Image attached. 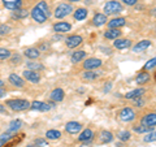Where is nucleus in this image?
<instances>
[{
	"label": "nucleus",
	"mask_w": 156,
	"mask_h": 147,
	"mask_svg": "<svg viewBox=\"0 0 156 147\" xmlns=\"http://www.w3.org/2000/svg\"><path fill=\"white\" fill-rule=\"evenodd\" d=\"M30 104L31 103L26 99H9L5 102V106L14 112L26 111V109L30 108Z\"/></svg>",
	"instance_id": "obj_1"
},
{
	"label": "nucleus",
	"mask_w": 156,
	"mask_h": 147,
	"mask_svg": "<svg viewBox=\"0 0 156 147\" xmlns=\"http://www.w3.org/2000/svg\"><path fill=\"white\" fill-rule=\"evenodd\" d=\"M124 11L122 4L117 0H109L104 4V14H117Z\"/></svg>",
	"instance_id": "obj_2"
},
{
	"label": "nucleus",
	"mask_w": 156,
	"mask_h": 147,
	"mask_svg": "<svg viewBox=\"0 0 156 147\" xmlns=\"http://www.w3.org/2000/svg\"><path fill=\"white\" fill-rule=\"evenodd\" d=\"M72 11H73V7L70 5V4L61 3V4H58V5L55 8L53 16H55L56 18H64L66 16H69V14L72 13Z\"/></svg>",
	"instance_id": "obj_3"
},
{
	"label": "nucleus",
	"mask_w": 156,
	"mask_h": 147,
	"mask_svg": "<svg viewBox=\"0 0 156 147\" xmlns=\"http://www.w3.org/2000/svg\"><path fill=\"white\" fill-rule=\"evenodd\" d=\"M103 65V61L98 57H89L86 59L83 63V69L85 70H96L98 68H100Z\"/></svg>",
	"instance_id": "obj_4"
},
{
	"label": "nucleus",
	"mask_w": 156,
	"mask_h": 147,
	"mask_svg": "<svg viewBox=\"0 0 156 147\" xmlns=\"http://www.w3.org/2000/svg\"><path fill=\"white\" fill-rule=\"evenodd\" d=\"M30 16H31V18H33L37 23H44L47 20H48V17H47L46 14L43 13L37 5H34V7H33L31 12H30Z\"/></svg>",
	"instance_id": "obj_5"
},
{
	"label": "nucleus",
	"mask_w": 156,
	"mask_h": 147,
	"mask_svg": "<svg viewBox=\"0 0 156 147\" xmlns=\"http://www.w3.org/2000/svg\"><path fill=\"white\" fill-rule=\"evenodd\" d=\"M22 77L25 78L26 81L31 82V83H39L41 82V74H39V72H35V70L25 69L22 72Z\"/></svg>",
	"instance_id": "obj_6"
},
{
	"label": "nucleus",
	"mask_w": 156,
	"mask_h": 147,
	"mask_svg": "<svg viewBox=\"0 0 156 147\" xmlns=\"http://www.w3.org/2000/svg\"><path fill=\"white\" fill-rule=\"evenodd\" d=\"M135 119V112L133 108L130 107H125L120 111V120L124 121V122H129V121H133Z\"/></svg>",
	"instance_id": "obj_7"
},
{
	"label": "nucleus",
	"mask_w": 156,
	"mask_h": 147,
	"mask_svg": "<svg viewBox=\"0 0 156 147\" xmlns=\"http://www.w3.org/2000/svg\"><path fill=\"white\" fill-rule=\"evenodd\" d=\"M82 130V124L78 121H69L65 124V131L69 134H78Z\"/></svg>",
	"instance_id": "obj_8"
},
{
	"label": "nucleus",
	"mask_w": 156,
	"mask_h": 147,
	"mask_svg": "<svg viewBox=\"0 0 156 147\" xmlns=\"http://www.w3.org/2000/svg\"><path fill=\"white\" fill-rule=\"evenodd\" d=\"M8 82L11 83L12 86L17 87V89H22L23 86H25V81H23V78L21 76L16 74V73H11L8 77Z\"/></svg>",
	"instance_id": "obj_9"
},
{
	"label": "nucleus",
	"mask_w": 156,
	"mask_h": 147,
	"mask_svg": "<svg viewBox=\"0 0 156 147\" xmlns=\"http://www.w3.org/2000/svg\"><path fill=\"white\" fill-rule=\"evenodd\" d=\"M82 42H83V38H82L81 35H77V34H74V35H69L65 39V45L68 46V48H76L80 45H82Z\"/></svg>",
	"instance_id": "obj_10"
},
{
	"label": "nucleus",
	"mask_w": 156,
	"mask_h": 147,
	"mask_svg": "<svg viewBox=\"0 0 156 147\" xmlns=\"http://www.w3.org/2000/svg\"><path fill=\"white\" fill-rule=\"evenodd\" d=\"M30 108L33 111H39V112H47L51 109L50 103H44V102H39V100H34L30 104Z\"/></svg>",
	"instance_id": "obj_11"
},
{
	"label": "nucleus",
	"mask_w": 156,
	"mask_h": 147,
	"mask_svg": "<svg viewBox=\"0 0 156 147\" xmlns=\"http://www.w3.org/2000/svg\"><path fill=\"white\" fill-rule=\"evenodd\" d=\"M72 25L69 22H65V21H60V22H56L53 25V31L58 33V34H65L68 31H70Z\"/></svg>",
	"instance_id": "obj_12"
},
{
	"label": "nucleus",
	"mask_w": 156,
	"mask_h": 147,
	"mask_svg": "<svg viewBox=\"0 0 156 147\" xmlns=\"http://www.w3.org/2000/svg\"><path fill=\"white\" fill-rule=\"evenodd\" d=\"M94 138V131L92 129H85V130H81V134L78 135V141L81 142V143H89V142L92 141Z\"/></svg>",
	"instance_id": "obj_13"
},
{
	"label": "nucleus",
	"mask_w": 156,
	"mask_h": 147,
	"mask_svg": "<svg viewBox=\"0 0 156 147\" xmlns=\"http://www.w3.org/2000/svg\"><path fill=\"white\" fill-rule=\"evenodd\" d=\"M140 124L146 125V126H152V128H155L156 126V112H150V113L144 115L142 117Z\"/></svg>",
	"instance_id": "obj_14"
},
{
	"label": "nucleus",
	"mask_w": 156,
	"mask_h": 147,
	"mask_svg": "<svg viewBox=\"0 0 156 147\" xmlns=\"http://www.w3.org/2000/svg\"><path fill=\"white\" fill-rule=\"evenodd\" d=\"M64 98H65V92L62 89H60V87H57V89H53L51 91V94H50V99L52 102H55V103H60L64 100Z\"/></svg>",
	"instance_id": "obj_15"
},
{
	"label": "nucleus",
	"mask_w": 156,
	"mask_h": 147,
	"mask_svg": "<svg viewBox=\"0 0 156 147\" xmlns=\"http://www.w3.org/2000/svg\"><path fill=\"white\" fill-rule=\"evenodd\" d=\"M131 46V41L126 38H117L113 42V47L117 48V50H126Z\"/></svg>",
	"instance_id": "obj_16"
},
{
	"label": "nucleus",
	"mask_w": 156,
	"mask_h": 147,
	"mask_svg": "<svg viewBox=\"0 0 156 147\" xmlns=\"http://www.w3.org/2000/svg\"><path fill=\"white\" fill-rule=\"evenodd\" d=\"M107 22H108V18H107V14H104V13H96L95 16L92 17V25L96 27L103 26Z\"/></svg>",
	"instance_id": "obj_17"
},
{
	"label": "nucleus",
	"mask_w": 156,
	"mask_h": 147,
	"mask_svg": "<svg viewBox=\"0 0 156 147\" xmlns=\"http://www.w3.org/2000/svg\"><path fill=\"white\" fill-rule=\"evenodd\" d=\"M125 23H126V20L124 17H116L113 20H109L107 22V25H108V29H120L125 26Z\"/></svg>",
	"instance_id": "obj_18"
},
{
	"label": "nucleus",
	"mask_w": 156,
	"mask_h": 147,
	"mask_svg": "<svg viewBox=\"0 0 156 147\" xmlns=\"http://www.w3.org/2000/svg\"><path fill=\"white\" fill-rule=\"evenodd\" d=\"M23 55H25V57H27L29 60H37V59H39V56H41V51H39V48L29 47L23 51Z\"/></svg>",
	"instance_id": "obj_19"
},
{
	"label": "nucleus",
	"mask_w": 156,
	"mask_h": 147,
	"mask_svg": "<svg viewBox=\"0 0 156 147\" xmlns=\"http://www.w3.org/2000/svg\"><path fill=\"white\" fill-rule=\"evenodd\" d=\"M144 92H146V89H143V87H139V89H134V90H131V91H129V92H126V94H125V99L134 100V99H136V98H142Z\"/></svg>",
	"instance_id": "obj_20"
},
{
	"label": "nucleus",
	"mask_w": 156,
	"mask_h": 147,
	"mask_svg": "<svg viewBox=\"0 0 156 147\" xmlns=\"http://www.w3.org/2000/svg\"><path fill=\"white\" fill-rule=\"evenodd\" d=\"M101 76V72L98 70H85L82 73V80L85 81H95Z\"/></svg>",
	"instance_id": "obj_21"
},
{
	"label": "nucleus",
	"mask_w": 156,
	"mask_h": 147,
	"mask_svg": "<svg viewBox=\"0 0 156 147\" xmlns=\"http://www.w3.org/2000/svg\"><path fill=\"white\" fill-rule=\"evenodd\" d=\"M113 141V134H112V131L109 130H101L100 134H99V142L101 145H107L109 143V142Z\"/></svg>",
	"instance_id": "obj_22"
},
{
	"label": "nucleus",
	"mask_w": 156,
	"mask_h": 147,
	"mask_svg": "<svg viewBox=\"0 0 156 147\" xmlns=\"http://www.w3.org/2000/svg\"><path fill=\"white\" fill-rule=\"evenodd\" d=\"M29 11H26L25 8H18V9H14V11H12L11 13V17L14 18V20H23V18H26L29 16Z\"/></svg>",
	"instance_id": "obj_23"
},
{
	"label": "nucleus",
	"mask_w": 156,
	"mask_h": 147,
	"mask_svg": "<svg viewBox=\"0 0 156 147\" xmlns=\"http://www.w3.org/2000/svg\"><path fill=\"white\" fill-rule=\"evenodd\" d=\"M3 4L9 11H14L22 7V0H3Z\"/></svg>",
	"instance_id": "obj_24"
},
{
	"label": "nucleus",
	"mask_w": 156,
	"mask_h": 147,
	"mask_svg": "<svg viewBox=\"0 0 156 147\" xmlns=\"http://www.w3.org/2000/svg\"><path fill=\"white\" fill-rule=\"evenodd\" d=\"M87 16H89V12H87L86 8H77L74 13H73V17L77 21H83V20L87 18Z\"/></svg>",
	"instance_id": "obj_25"
},
{
	"label": "nucleus",
	"mask_w": 156,
	"mask_h": 147,
	"mask_svg": "<svg viewBox=\"0 0 156 147\" xmlns=\"http://www.w3.org/2000/svg\"><path fill=\"white\" fill-rule=\"evenodd\" d=\"M104 38L105 39H111V41H115L117 38H121V30L120 29H108L104 33Z\"/></svg>",
	"instance_id": "obj_26"
},
{
	"label": "nucleus",
	"mask_w": 156,
	"mask_h": 147,
	"mask_svg": "<svg viewBox=\"0 0 156 147\" xmlns=\"http://www.w3.org/2000/svg\"><path fill=\"white\" fill-rule=\"evenodd\" d=\"M22 125H23V122L22 120H13L9 122V125H8V129L7 131H11V133H17V131L22 128Z\"/></svg>",
	"instance_id": "obj_27"
},
{
	"label": "nucleus",
	"mask_w": 156,
	"mask_h": 147,
	"mask_svg": "<svg viewBox=\"0 0 156 147\" xmlns=\"http://www.w3.org/2000/svg\"><path fill=\"white\" fill-rule=\"evenodd\" d=\"M85 57H86V52L83 50H80V51H76V52L72 53L70 61L73 63V64H77V63H81Z\"/></svg>",
	"instance_id": "obj_28"
},
{
	"label": "nucleus",
	"mask_w": 156,
	"mask_h": 147,
	"mask_svg": "<svg viewBox=\"0 0 156 147\" xmlns=\"http://www.w3.org/2000/svg\"><path fill=\"white\" fill-rule=\"evenodd\" d=\"M150 46H151V41H148V39H144V41H140V42L136 43V45L133 47V51L134 52H142L144 50H147Z\"/></svg>",
	"instance_id": "obj_29"
},
{
	"label": "nucleus",
	"mask_w": 156,
	"mask_h": 147,
	"mask_svg": "<svg viewBox=\"0 0 156 147\" xmlns=\"http://www.w3.org/2000/svg\"><path fill=\"white\" fill-rule=\"evenodd\" d=\"M150 80H151L150 73L144 72V70L140 72V73H138V76L135 77V82L138 83V85H144V83H147Z\"/></svg>",
	"instance_id": "obj_30"
},
{
	"label": "nucleus",
	"mask_w": 156,
	"mask_h": 147,
	"mask_svg": "<svg viewBox=\"0 0 156 147\" xmlns=\"http://www.w3.org/2000/svg\"><path fill=\"white\" fill-rule=\"evenodd\" d=\"M26 69H30V70H35V72H41V70H44V65L42 63H38V61H34L30 60L26 63Z\"/></svg>",
	"instance_id": "obj_31"
},
{
	"label": "nucleus",
	"mask_w": 156,
	"mask_h": 147,
	"mask_svg": "<svg viewBox=\"0 0 156 147\" xmlns=\"http://www.w3.org/2000/svg\"><path fill=\"white\" fill-rule=\"evenodd\" d=\"M46 138L50 141H57L61 138V131L56 129H50L46 131Z\"/></svg>",
	"instance_id": "obj_32"
},
{
	"label": "nucleus",
	"mask_w": 156,
	"mask_h": 147,
	"mask_svg": "<svg viewBox=\"0 0 156 147\" xmlns=\"http://www.w3.org/2000/svg\"><path fill=\"white\" fill-rule=\"evenodd\" d=\"M16 133H11V131H5V133L0 134V147L2 146H5V143H8L12 138H14Z\"/></svg>",
	"instance_id": "obj_33"
},
{
	"label": "nucleus",
	"mask_w": 156,
	"mask_h": 147,
	"mask_svg": "<svg viewBox=\"0 0 156 147\" xmlns=\"http://www.w3.org/2000/svg\"><path fill=\"white\" fill-rule=\"evenodd\" d=\"M134 131L135 133H138V134H147V133H150V131H152L154 130V128L152 126H146V125H134Z\"/></svg>",
	"instance_id": "obj_34"
},
{
	"label": "nucleus",
	"mask_w": 156,
	"mask_h": 147,
	"mask_svg": "<svg viewBox=\"0 0 156 147\" xmlns=\"http://www.w3.org/2000/svg\"><path fill=\"white\" fill-rule=\"evenodd\" d=\"M37 7L41 9V11L46 14L47 17H50V14H51V12H50V5L47 4V2H44V0H41L38 4H37Z\"/></svg>",
	"instance_id": "obj_35"
},
{
	"label": "nucleus",
	"mask_w": 156,
	"mask_h": 147,
	"mask_svg": "<svg viewBox=\"0 0 156 147\" xmlns=\"http://www.w3.org/2000/svg\"><path fill=\"white\" fill-rule=\"evenodd\" d=\"M12 52L8 50V48H0V61H4V60H8L11 57Z\"/></svg>",
	"instance_id": "obj_36"
},
{
	"label": "nucleus",
	"mask_w": 156,
	"mask_h": 147,
	"mask_svg": "<svg viewBox=\"0 0 156 147\" xmlns=\"http://www.w3.org/2000/svg\"><path fill=\"white\" fill-rule=\"evenodd\" d=\"M8 60H9V63H11V64L18 65L22 61V57H21V55H20V53H14V55H11V57H9Z\"/></svg>",
	"instance_id": "obj_37"
},
{
	"label": "nucleus",
	"mask_w": 156,
	"mask_h": 147,
	"mask_svg": "<svg viewBox=\"0 0 156 147\" xmlns=\"http://www.w3.org/2000/svg\"><path fill=\"white\" fill-rule=\"evenodd\" d=\"M12 31V26L8 23H2L0 25V35H8Z\"/></svg>",
	"instance_id": "obj_38"
},
{
	"label": "nucleus",
	"mask_w": 156,
	"mask_h": 147,
	"mask_svg": "<svg viewBox=\"0 0 156 147\" xmlns=\"http://www.w3.org/2000/svg\"><path fill=\"white\" fill-rule=\"evenodd\" d=\"M117 137H119V139H120L121 142H126V141L130 139L131 134H130V131H128V130H122V131H120Z\"/></svg>",
	"instance_id": "obj_39"
},
{
	"label": "nucleus",
	"mask_w": 156,
	"mask_h": 147,
	"mask_svg": "<svg viewBox=\"0 0 156 147\" xmlns=\"http://www.w3.org/2000/svg\"><path fill=\"white\" fill-rule=\"evenodd\" d=\"M143 141L146 142V143H150V142H155V141H156V130H152V131H150V133H147V135H144Z\"/></svg>",
	"instance_id": "obj_40"
},
{
	"label": "nucleus",
	"mask_w": 156,
	"mask_h": 147,
	"mask_svg": "<svg viewBox=\"0 0 156 147\" xmlns=\"http://www.w3.org/2000/svg\"><path fill=\"white\" fill-rule=\"evenodd\" d=\"M156 66V57L151 59V60H148L147 63L144 64V70H150V69H154V68Z\"/></svg>",
	"instance_id": "obj_41"
},
{
	"label": "nucleus",
	"mask_w": 156,
	"mask_h": 147,
	"mask_svg": "<svg viewBox=\"0 0 156 147\" xmlns=\"http://www.w3.org/2000/svg\"><path fill=\"white\" fill-rule=\"evenodd\" d=\"M34 145H37L38 147H48V142L47 139L43 138H35L34 139Z\"/></svg>",
	"instance_id": "obj_42"
},
{
	"label": "nucleus",
	"mask_w": 156,
	"mask_h": 147,
	"mask_svg": "<svg viewBox=\"0 0 156 147\" xmlns=\"http://www.w3.org/2000/svg\"><path fill=\"white\" fill-rule=\"evenodd\" d=\"M121 2H122V4H125V5L133 7V5H135V4L138 3V0H121Z\"/></svg>",
	"instance_id": "obj_43"
},
{
	"label": "nucleus",
	"mask_w": 156,
	"mask_h": 147,
	"mask_svg": "<svg viewBox=\"0 0 156 147\" xmlns=\"http://www.w3.org/2000/svg\"><path fill=\"white\" fill-rule=\"evenodd\" d=\"M144 104V100L140 99V98H136V99H134V106L135 107H143Z\"/></svg>",
	"instance_id": "obj_44"
},
{
	"label": "nucleus",
	"mask_w": 156,
	"mask_h": 147,
	"mask_svg": "<svg viewBox=\"0 0 156 147\" xmlns=\"http://www.w3.org/2000/svg\"><path fill=\"white\" fill-rule=\"evenodd\" d=\"M0 115H8L7 106H4V104H0Z\"/></svg>",
	"instance_id": "obj_45"
},
{
	"label": "nucleus",
	"mask_w": 156,
	"mask_h": 147,
	"mask_svg": "<svg viewBox=\"0 0 156 147\" xmlns=\"http://www.w3.org/2000/svg\"><path fill=\"white\" fill-rule=\"evenodd\" d=\"M112 89V82H107L105 83V87H104V92H108Z\"/></svg>",
	"instance_id": "obj_46"
},
{
	"label": "nucleus",
	"mask_w": 156,
	"mask_h": 147,
	"mask_svg": "<svg viewBox=\"0 0 156 147\" xmlns=\"http://www.w3.org/2000/svg\"><path fill=\"white\" fill-rule=\"evenodd\" d=\"M7 95V90L4 89V87H0V99H2V98H4Z\"/></svg>",
	"instance_id": "obj_47"
},
{
	"label": "nucleus",
	"mask_w": 156,
	"mask_h": 147,
	"mask_svg": "<svg viewBox=\"0 0 156 147\" xmlns=\"http://www.w3.org/2000/svg\"><path fill=\"white\" fill-rule=\"evenodd\" d=\"M53 39H55V41H56V39H57V41H60V39H62V37H60V35H55V37H53Z\"/></svg>",
	"instance_id": "obj_48"
},
{
	"label": "nucleus",
	"mask_w": 156,
	"mask_h": 147,
	"mask_svg": "<svg viewBox=\"0 0 156 147\" xmlns=\"http://www.w3.org/2000/svg\"><path fill=\"white\" fill-rule=\"evenodd\" d=\"M26 147H38L37 145H34V143H30V145H27Z\"/></svg>",
	"instance_id": "obj_49"
},
{
	"label": "nucleus",
	"mask_w": 156,
	"mask_h": 147,
	"mask_svg": "<svg viewBox=\"0 0 156 147\" xmlns=\"http://www.w3.org/2000/svg\"><path fill=\"white\" fill-rule=\"evenodd\" d=\"M70 3H78V2H82V0H69Z\"/></svg>",
	"instance_id": "obj_50"
},
{
	"label": "nucleus",
	"mask_w": 156,
	"mask_h": 147,
	"mask_svg": "<svg viewBox=\"0 0 156 147\" xmlns=\"http://www.w3.org/2000/svg\"><path fill=\"white\" fill-rule=\"evenodd\" d=\"M0 87H4V81L0 80Z\"/></svg>",
	"instance_id": "obj_51"
},
{
	"label": "nucleus",
	"mask_w": 156,
	"mask_h": 147,
	"mask_svg": "<svg viewBox=\"0 0 156 147\" xmlns=\"http://www.w3.org/2000/svg\"><path fill=\"white\" fill-rule=\"evenodd\" d=\"M116 147H124V145H122V143H117Z\"/></svg>",
	"instance_id": "obj_52"
},
{
	"label": "nucleus",
	"mask_w": 156,
	"mask_h": 147,
	"mask_svg": "<svg viewBox=\"0 0 156 147\" xmlns=\"http://www.w3.org/2000/svg\"><path fill=\"white\" fill-rule=\"evenodd\" d=\"M151 13H152V14H154V16H156V8H155V9H154V11H152V12H151Z\"/></svg>",
	"instance_id": "obj_53"
},
{
	"label": "nucleus",
	"mask_w": 156,
	"mask_h": 147,
	"mask_svg": "<svg viewBox=\"0 0 156 147\" xmlns=\"http://www.w3.org/2000/svg\"><path fill=\"white\" fill-rule=\"evenodd\" d=\"M155 31H156V30H155Z\"/></svg>",
	"instance_id": "obj_54"
}]
</instances>
